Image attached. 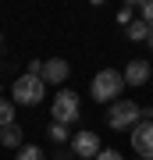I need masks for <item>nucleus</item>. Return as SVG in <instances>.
<instances>
[{
  "instance_id": "4468645a",
  "label": "nucleus",
  "mask_w": 153,
  "mask_h": 160,
  "mask_svg": "<svg viewBox=\"0 0 153 160\" xmlns=\"http://www.w3.org/2000/svg\"><path fill=\"white\" fill-rule=\"evenodd\" d=\"M139 11H142V22H146V25H153V0L139 4Z\"/></svg>"
},
{
  "instance_id": "9d476101",
  "label": "nucleus",
  "mask_w": 153,
  "mask_h": 160,
  "mask_svg": "<svg viewBox=\"0 0 153 160\" xmlns=\"http://www.w3.org/2000/svg\"><path fill=\"white\" fill-rule=\"evenodd\" d=\"M125 36H128L132 43H139V39H150V25H146V22L139 18V22H132L128 29H125Z\"/></svg>"
},
{
  "instance_id": "423d86ee",
  "label": "nucleus",
  "mask_w": 153,
  "mask_h": 160,
  "mask_svg": "<svg viewBox=\"0 0 153 160\" xmlns=\"http://www.w3.org/2000/svg\"><path fill=\"white\" fill-rule=\"evenodd\" d=\"M132 149L139 153V160H153V121H139L132 128Z\"/></svg>"
},
{
  "instance_id": "ddd939ff",
  "label": "nucleus",
  "mask_w": 153,
  "mask_h": 160,
  "mask_svg": "<svg viewBox=\"0 0 153 160\" xmlns=\"http://www.w3.org/2000/svg\"><path fill=\"white\" fill-rule=\"evenodd\" d=\"M14 160H46V157H43L39 146H22V149L14 153Z\"/></svg>"
},
{
  "instance_id": "39448f33",
  "label": "nucleus",
  "mask_w": 153,
  "mask_h": 160,
  "mask_svg": "<svg viewBox=\"0 0 153 160\" xmlns=\"http://www.w3.org/2000/svg\"><path fill=\"white\" fill-rule=\"evenodd\" d=\"M100 135L96 132H75L71 135V153L79 157V160H96L100 157Z\"/></svg>"
},
{
  "instance_id": "f8f14e48",
  "label": "nucleus",
  "mask_w": 153,
  "mask_h": 160,
  "mask_svg": "<svg viewBox=\"0 0 153 160\" xmlns=\"http://www.w3.org/2000/svg\"><path fill=\"white\" fill-rule=\"evenodd\" d=\"M11 125H14V103L0 100V128H11Z\"/></svg>"
},
{
  "instance_id": "1a4fd4ad",
  "label": "nucleus",
  "mask_w": 153,
  "mask_h": 160,
  "mask_svg": "<svg viewBox=\"0 0 153 160\" xmlns=\"http://www.w3.org/2000/svg\"><path fill=\"white\" fill-rule=\"evenodd\" d=\"M25 142V135H22V128L11 125V128H0V146H7V149H22Z\"/></svg>"
},
{
  "instance_id": "a211bd4d",
  "label": "nucleus",
  "mask_w": 153,
  "mask_h": 160,
  "mask_svg": "<svg viewBox=\"0 0 153 160\" xmlns=\"http://www.w3.org/2000/svg\"><path fill=\"white\" fill-rule=\"evenodd\" d=\"M146 43H150V50H153V25H150V39H146Z\"/></svg>"
},
{
  "instance_id": "0eeeda50",
  "label": "nucleus",
  "mask_w": 153,
  "mask_h": 160,
  "mask_svg": "<svg viewBox=\"0 0 153 160\" xmlns=\"http://www.w3.org/2000/svg\"><path fill=\"white\" fill-rule=\"evenodd\" d=\"M121 75H125V86H146V82H150V75H153V68H150V61H142V57H132L128 61V68L125 71H121Z\"/></svg>"
},
{
  "instance_id": "6e6552de",
  "label": "nucleus",
  "mask_w": 153,
  "mask_h": 160,
  "mask_svg": "<svg viewBox=\"0 0 153 160\" xmlns=\"http://www.w3.org/2000/svg\"><path fill=\"white\" fill-rule=\"evenodd\" d=\"M68 75H71V68H68L64 57L43 61V82H46V86H61V82H68Z\"/></svg>"
},
{
  "instance_id": "9b49d317",
  "label": "nucleus",
  "mask_w": 153,
  "mask_h": 160,
  "mask_svg": "<svg viewBox=\"0 0 153 160\" xmlns=\"http://www.w3.org/2000/svg\"><path fill=\"white\" fill-rule=\"evenodd\" d=\"M46 135H50V142H54V146H61V142H71V135H68V125H57V121H54L50 128H46Z\"/></svg>"
},
{
  "instance_id": "20e7f679",
  "label": "nucleus",
  "mask_w": 153,
  "mask_h": 160,
  "mask_svg": "<svg viewBox=\"0 0 153 160\" xmlns=\"http://www.w3.org/2000/svg\"><path fill=\"white\" fill-rule=\"evenodd\" d=\"M82 114V100H79V92L75 89H61L54 96V121L57 125H75Z\"/></svg>"
},
{
  "instance_id": "2eb2a0df",
  "label": "nucleus",
  "mask_w": 153,
  "mask_h": 160,
  "mask_svg": "<svg viewBox=\"0 0 153 160\" xmlns=\"http://www.w3.org/2000/svg\"><path fill=\"white\" fill-rule=\"evenodd\" d=\"M54 160H75L71 146H57V149H54Z\"/></svg>"
},
{
  "instance_id": "dca6fc26",
  "label": "nucleus",
  "mask_w": 153,
  "mask_h": 160,
  "mask_svg": "<svg viewBox=\"0 0 153 160\" xmlns=\"http://www.w3.org/2000/svg\"><path fill=\"white\" fill-rule=\"evenodd\" d=\"M96 160H121V153H118V149H100Z\"/></svg>"
},
{
  "instance_id": "f3484780",
  "label": "nucleus",
  "mask_w": 153,
  "mask_h": 160,
  "mask_svg": "<svg viewBox=\"0 0 153 160\" xmlns=\"http://www.w3.org/2000/svg\"><path fill=\"white\" fill-rule=\"evenodd\" d=\"M132 11H135V7H121V22L125 25H132Z\"/></svg>"
},
{
  "instance_id": "f03ea898",
  "label": "nucleus",
  "mask_w": 153,
  "mask_h": 160,
  "mask_svg": "<svg viewBox=\"0 0 153 160\" xmlns=\"http://www.w3.org/2000/svg\"><path fill=\"white\" fill-rule=\"evenodd\" d=\"M11 96L14 103H25V107H36L43 96H46V82L39 78V75H22V78H14L11 86Z\"/></svg>"
},
{
  "instance_id": "f257e3e1",
  "label": "nucleus",
  "mask_w": 153,
  "mask_h": 160,
  "mask_svg": "<svg viewBox=\"0 0 153 160\" xmlns=\"http://www.w3.org/2000/svg\"><path fill=\"white\" fill-rule=\"evenodd\" d=\"M121 89H125V75L114 71V68L96 71V75H93V86H89V92H93V100H96V103H118Z\"/></svg>"
},
{
  "instance_id": "7ed1b4c3",
  "label": "nucleus",
  "mask_w": 153,
  "mask_h": 160,
  "mask_svg": "<svg viewBox=\"0 0 153 160\" xmlns=\"http://www.w3.org/2000/svg\"><path fill=\"white\" fill-rule=\"evenodd\" d=\"M139 121H142V107L132 103V100H118V103H110V110H107V125H110L114 132L135 128Z\"/></svg>"
}]
</instances>
